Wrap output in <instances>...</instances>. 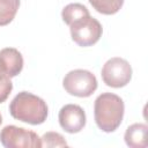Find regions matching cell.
<instances>
[{"label":"cell","instance_id":"277c9868","mask_svg":"<svg viewBox=\"0 0 148 148\" xmlns=\"http://www.w3.org/2000/svg\"><path fill=\"white\" fill-rule=\"evenodd\" d=\"M62 86L65 90L76 97H89L97 89L96 76L87 69H74L68 72L64 80Z\"/></svg>","mask_w":148,"mask_h":148},{"label":"cell","instance_id":"9c48e42d","mask_svg":"<svg viewBox=\"0 0 148 148\" xmlns=\"http://www.w3.org/2000/svg\"><path fill=\"white\" fill-rule=\"evenodd\" d=\"M147 131L146 124L136 123L127 127L125 132V142L131 148H146L147 147Z\"/></svg>","mask_w":148,"mask_h":148},{"label":"cell","instance_id":"4fadbf2b","mask_svg":"<svg viewBox=\"0 0 148 148\" xmlns=\"http://www.w3.org/2000/svg\"><path fill=\"white\" fill-rule=\"evenodd\" d=\"M42 147H67L65 138L57 132H47L40 138Z\"/></svg>","mask_w":148,"mask_h":148},{"label":"cell","instance_id":"3957f363","mask_svg":"<svg viewBox=\"0 0 148 148\" xmlns=\"http://www.w3.org/2000/svg\"><path fill=\"white\" fill-rule=\"evenodd\" d=\"M72 39L79 46H91L96 44L102 37L103 28L102 24L90 14L80 17L69 24Z\"/></svg>","mask_w":148,"mask_h":148},{"label":"cell","instance_id":"7c38bea8","mask_svg":"<svg viewBox=\"0 0 148 148\" xmlns=\"http://www.w3.org/2000/svg\"><path fill=\"white\" fill-rule=\"evenodd\" d=\"M98 13L104 15H113L120 10L124 0H88Z\"/></svg>","mask_w":148,"mask_h":148},{"label":"cell","instance_id":"5bb4252c","mask_svg":"<svg viewBox=\"0 0 148 148\" xmlns=\"http://www.w3.org/2000/svg\"><path fill=\"white\" fill-rule=\"evenodd\" d=\"M13 90V83L10 77L0 73V103H3Z\"/></svg>","mask_w":148,"mask_h":148},{"label":"cell","instance_id":"9a60e30c","mask_svg":"<svg viewBox=\"0 0 148 148\" xmlns=\"http://www.w3.org/2000/svg\"><path fill=\"white\" fill-rule=\"evenodd\" d=\"M1 123H2V117H1V113H0V125H1Z\"/></svg>","mask_w":148,"mask_h":148},{"label":"cell","instance_id":"5b68a950","mask_svg":"<svg viewBox=\"0 0 148 148\" xmlns=\"http://www.w3.org/2000/svg\"><path fill=\"white\" fill-rule=\"evenodd\" d=\"M0 142L6 148H40V138L36 132L7 125L0 132Z\"/></svg>","mask_w":148,"mask_h":148},{"label":"cell","instance_id":"8fae6325","mask_svg":"<svg viewBox=\"0 0 148 148\" xmlns=\"http://www.w3.org/2000/svg\"><path fill=\"white\" fill-rule=\"evenodd\" d=\"M20 7V0H0V27L9 24Z\"/></svg>","mask_w":148,"mask_h":148},{"label":"cell","instance_id":"ba28073f","mask_svg":"<svg viewBox=\"0 0 148 148\" xmlns=\"http://www.w3.org/2000/svg\"><path fill=\"white\" fill-rule=\"evenodd\" d=\"M23 68V57L14 47H5L0 51V73L9 77L17 76Z\"/></svg>","mask_w":148,"mask_h":148},{"label":"cell","instance_id":"6da1fadb","mask_svg":"<svg viewBox=\"0 0 148 148\" xmlns=\"http://www.w3.org/2000/svg\"><path fill=\"white\" fill-rule=\"evenodd\" d=\"M125 105L123 99L112 92H103L94 104V116L96 125L106 133L114 132L121 124Z\"/></svg>","mask_w":148,"mask_h":148},{"label":"cell","instance_id":"30bf717a","mask_svg":"<svg viewBox=\"0 0 148 148\" xmlns=\"http://www.w3.org/2000/svg\"><path fill=\"white\" fill-rule=\"evenodd\" d=\"M89 15V10L86 6H83L82 3H68L67 6L64 7L62 12H61V17L64 20V22L69 25L71 23H73L74 21L79 20L82 16Z\"/></svg>","mask_w":148,"mask_h":148},{"label":"cell","instance_id":"8992f818","mask_svg":"<svg viewBox=\"0 0 148 148\" xmlns=\"http://www.w3.org/2000/svg\"><path fill=\"white\" fill-rule=\"evenodd\" d=\"M101 75L106 86L121 88L131 81L132 67L127 60L120 57H113L103 65Z\"/></svg>","mask_w":148,"mask_h":148},{"label":"cell","instance_id":"52a82bcc","mask_svg":"<svg viewBox=\"0 0 148 148\" xmlns=\"http://www.w3.org/2000/svg\"><path fill=\"white\" fill-rule=\"evenodd\" d=\"M59 124L67 133H79L86 126V112L80 105L66 104L59 111Z\"/></svg>","mask_w":148,"mask_h":148},{"label":"cell","instance_id":"7a4b0ae2","mask_svg":"<svg viewBox=\"0 0 148 148\" xmlns=\"http://www.w3.org/2000/svg\"><path fill=\"white\" fill-rule=\"evenodd\" d=\"M9 112L20 121L39 125L46 120L49 109L43 98L28 91H21L12 99Z\"/></svg>","mask_w":148,"mask_h":148}]
</instances>
